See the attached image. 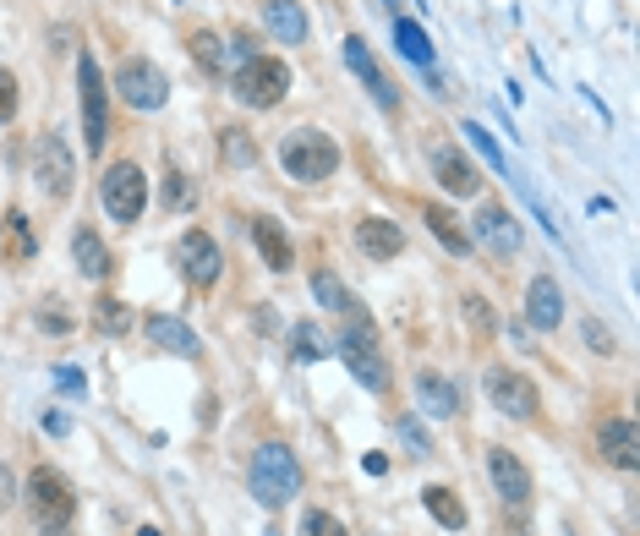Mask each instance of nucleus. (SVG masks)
I'll return each mask as SVG.
<instances>
[{
	"instance_id": "1",
	"label": "nucleus",
	"mask_w": 640,
	"mask_h": 536,
	"mask_svg": "<svg viewBox=\"0 0 640 536\" xmlns=\"http://www.w3.org/2000/svg\"><path fill=\"white\" fill-rule=\"evenodd\" d=\"M279 165H285L290 181H329L340 170V143L329 132H318V126H296L279 143Z\"/></svg>"
},
{
	"instance_id": "2",
	"label": "nucleus",
	"mask_w": 640,
	"mask_h": 536,
	"mask_svg": "<svg viewBox=\"0 0 640 536\" xmlns=\"http://www.w3.org/2000/svg\"><path fill=\"white\" fill-rule=\"evenodd\" d=\"M340 361L362 378V389L383 394L389 389V367H383L378 356V329H372V318L362 312V301H356L351 312H345V329H340Z\"/></svg>"
},
{
	"instance_id": "3",
	"label": "nucleus",
	"mask_w": 640,
	"mask_h": 536,
	"mask_svg": "<svg viewBox=\"0 0 640 536\" xmlns=\"http://www.w3.org/2000/svg\"><path fill=\"white\" fill-rule=\"evenodd\" d=\"M252 498H258L263 509H285L290 498H296L301 487V471H296V454H290L285 444H263L258 454H252Z\"/></svg>"
},
{
	"instance_id": "4",
	"label": "nucleus",
	"mask_w": 640,
	"mask_h": 536,
	"mask_svg": "<svg viewBox=\"0 0 640 536\" xmlns=\"http://www.w3.org/2000/svg\"><path fill=\"white\" fill-rule=\"evenodd\" d=\"M99 197H104V214H110L115 225H137V219H143V208H148L143 170H137L132 159L110 165V170H104V181H99Z\"/></svg>"
},
{
	"instance_id": "5",
	"label": "nucleus",
	"mask_w": 640,
	"mask_h": 536,
	"mask_svg": "<svg viewBox=\"0 0 640 536\" xmlns=\"http://www.w3.org/2000/svg\"><path fill=\"white\" fill-rule=\"evenodd\" d=\"M285 93H290V66L274 61V55H252L236 72V99L252 104V110H274Z\"/></svg>"
},
{
	"instance_id": "6",
	"label": "nucleus",
	"mask_w": 640,
	"mask_h": 536,
	"mask_svg": "<svg viewBox=\"0 0 640 536\" xmlns=\"http://www.w3.org/2000/svg\"><path fill=\"white\" fill-rule=\"evenodd\" d=\"M115 88H121V99L132 104V110H159V104L170 99V77L159 72L154 61H143V55L121 61V72H115Z\"/></svg>"
},
{
	"instance_id": "7",
	"label": "nucleus",
	"mask_w": 640,
	"mask_h": 536,
	"mask_svg": "<svg viewBox=\"0 0 640 536\" xmlns=\"http://www.w3.org/2000/svg\"><path fill=\"white\" fill-rule=\"evenodd\" d=\"M33 176L44 181V192H50V197H66V192H72L77 159H72V148H66L61 132H44L39 143H33Z\"/></svg>"
},
{
	"instance_id": "8",
	"label": "nucleus",
	"mask_w": 640,
	"mask_h": 536,
	"mask_svg": "<svg viewBox=\"0 0 640 536\" xmlns=\"http://www.w3.org/2000/svg\"><path fill=\"white\" fill-rule=\"evenodd\" d=\"M77 83H83V148L99 154L104 137H110V110H104V77H99V61H93V55L77 61Z\"/></svg>"
},
{
	"instance_id": "9",
	"label": "nucleus",
	"mask_w": 640,
	"mask_h": 536,
	"mask_svg": "<svg viewBox=\"0 0 640 536\" xmlns=\"http://www.w3.org/2000/svg\"><path fill=\"white\" fill-rule=\"evenodd\" d=\"M487 400L498 405V416H515V422H531L537 416V383L515 367H493L487 372Z\"/></svg>"
},
{
	"instance_id": "10",
	"label": "nucleus",
	"mask_w": 640,
	"mask_h": 536,
	"mask_svg": "<svg viewBox=\"0 0 640 536\" xmlns=\"http://www.w3.org/2000/svg\"><path fill=\"white\" fill-rule=\"evenodd\" d=\"M28 504H33V515H39L44 526H55V520H72V515H77V493L66 487L61 471H50V465H39V471L28 476Z\"/></svg>"
},
{
	"instance_id": "11",
	"label": "nucleus",
	"mask_w": 640,
	"mask_h": 536,
	"mask_svg": "<svg viewBox=\"0 0 640 536\" xmlns=\"http://www.w3.org/2000/svg\"><path fill=\"white\" fill-rule=\"evenodd\" d=\"M176 263H181L186 285H203V290L214 285L219 268H225V258H219V241L208 236V230H186L181 247H176Z\"/></svg>"
},
{
	"instance_id": "12",
	"label": "nucleus",
	"mask_w": 640,
	"mask_h": 536,
	"mask_svg": "<svg viewBox=\"0 0 640 536\" xmlns=\"http://www.w3.org/2000/svg\"><path fill=\"white\" fill-rule=\"evenodd\" d=\"M476 241H482L493 258H515V252H520V225H515V214H509V208H498V203H487L482 214H476Z\"/></svg>"
},
{
	"instance_id": "13",
	"label": "nucleus",
	"mask_w": 640,
	"mask_h": 536,
	"mask_svg": "<svg viewBox=\"0 0 640 536\" xmlns=\"http://www.w3.org/2000/svg\"><path fill=\"white\" fill-rule=\"evenodd\" d=\"M345 66H351V72L362 77V83H367V93L383 104V110H394V104H400V93H394V83H389V77H383V66L372 61L367 39H356V33L345 39Z\"/></svg>"
},
{
	"instance_id": "14",
	"label": "nucleus",
	"mask_w": 640,
	"mask_h": 536,
	"mask_svg": "<svg viewBox=\"0 0 640 536\" xmlns=\"http://www.w3.org/2000/svg\"><path fill=\"white\" fill-rule=\"evenodd\" d=\"M487 476H493V487H498V498H504V504H526V498H531V471L509 449L487 454Z\"/></svg>"
},
{
	"instance_id": "15",
	"label": "nucleus",
	"mask_w": 640,
	"mask_h": 536,
	"mask_svg": "<svg viewBox=\"0 0 640 536\" xmlns=\"http://www.w3.org/2000/svg\"><path fill=\"white\" fill-rule=\"evenodd\" d=\"M558 318H564V290H558L553 274H537L526 290V323L531 329H558Z\"/></svg>"
},
{
	"instance_id": "16",
	"label": "nucleus",
	"mask_w": 640,
	"mask_h": 536,
	"mask_svg": "<svg viewBox=\"0 0 640 536\" xmlns=\"http://www.w3.org/2000/svg\"><path fill=\"white\" fill-rule=\"evenodd\" d=\"M597 444H602V460L619 465V471H635V465H640V444H635V422H630V416H613V422H602Z\"/></svg>"
},
{
	"instance_id": "17",
	"label": "nucleus",
	"mask_w": 640,
	"mask_h": 536,
	"mask_svg": "<svg viewBox=\"0 0 640 536\" xmlns=\"http://www.w3.org/2000/svg\"><path fill=\"white\" fill-rule=\"evenodd\" d=\"M356 247H362L372 263L400 258V252H405V230L394 225V219H378V214H372V219H362V225H356Z\"/></svg>"
},
{
	"instance_id": "18",
	"label": "nucleus",
	"mask_w": 640,
	"mask_h": 536,
	"mask_svg": "<svg viewBox=\"0 0 640 536\" xmlns=\"http://www.w3.org/2000/svg\"><path fill=\"white\" fill-rule=\"evenodd\" d=\"M433 170H438V181H444L449 197H476V192H482V176H476V165H471L465 154H455V148H438V154H433Z\"/></svg>"
},
{
	"instance_id": "19",
	"label": "nucleus",
	"mask_w": 640,
	"mask_h": 536,
	"mask_svg": "<svg viewBox=\"0 0 640 536\" xmlns=\"http://www.w3.org/2000/svg\"><path fill=\"white\" fill-rule=\"evenodd\" d=\"M148 340H154L159 351H170V356H197L203 351V340H197L181 318H170V312H154V318H148Z\"/></svg>"
},
{
	"instance_id": "20",
	"label": "nucleus",
	"mask_w": 640,
	"mask_h": 536,
	"mask_svg": "<svg viewBox=\"0 0 640 536\" xmlns=\"http://www.w3.org/2000/svg\"><path fill=\"white\" fill-rule=\"evenodd\" d=\"M252 241H258V252H263V263L274 268V274H290V236H285V225L279 219H252Z\"/></svg>"
},
{
	"instance_id": "21",
	"label": "nucleus",
	"mask_w": 640,
	"mask_h": 536,
	"mask_svg": "<svg viewBox=\"0 0 640 536\" xmlns=\"http://www.w3.org/2000/svg\"><path fill=\"white\" fill-rule=\"evenodd\" d=\"M263 22L274 28L279 44H301L307 39V11L296 0H263Z\"/></svg>"
},
{
	"instance_id": "22",
	"label": "nucleus",
	"mask_w": 640,
	"mask_h": 536,
	"mask_svg": "<svg viewBox=\"0 0 640 536\" xmlns=\"http://www.w3.org/2000/svg\"><path fill=\"white\" fill-rule=\"evenodd\" d=\"M72 263L83 268L88 279H104V274L115 268V263H110V247H104L99 230H88V225H77V236H72Z\"/></svg>"
},
{
	"instance_id": "23",
	"label": "nucleus",
	"mask_w": 640,
	"mask_h": 536,
	"mask_svg": "<svg viewBox=\"0 0 640 536\" xmlns=\"http://www.w3.org/2000/svg\"><path fill=\"white\" fill-rule=\"evenodd\" d=\"M416 405H422L427 416H455L460 411V394L449 378H438V372H422L416 378Z\"/></svg>"
},
{
	"instance_id": "24",
	"label": "nucleus",
	"mask_w": 640,
	"mask_h": 536,
	"mask_svg": "<svg viewBox=\"0 0 640 536\" xmlns=\"http://www.w3.org/2000/svg\"><path fill=\"white\" fill-rule=\"evenodd\" d=\"M394 50L405 55L411 66H422V72H433V39H427L422 28H416L411 17H400L394 22Z\"/></svg>"
},
{
	"instance_id": "25",
	"label": "nucleus",
	"mask_w": 640,
	"mask_h": 536,
	"mask_svg": "<svg viewBox=\"0 0 640 536\" xmlns=\"http://www.w3.org/2000/svg\"><path fill=\"white\" fill-rule=\"evenodd\" d=\"M427 230H433V236L444 241L449 252H455V258H465V252H471V236H465V230H460V219L449 214L444 203H427Z\"/></svg>"
},
{
	"instance_id": "26",
	"label": "nucleus",
	"mask_w": 640,
	"mask_h": 536,
	"mask_svg": "<svg viewBox=\"0 0 640 536\" xmlns=\"http://www.w3.org/2000/svg\"><path fill=\"white\" fill-rule=\"evenodd\" d=\"M422 504H427V515H433L444 531H465V504H460L455 493H449V487H427Z\"/></svg>"
},
{
	"instance_id": "27",
	"label": "nucleus",
	"mask_w": 640,
	"mask_h": 536,
	"mask_svg": "<svg viewBox=\"0 0 640 536\" xmlns=\"http://www.w3.org/2000/svg\"><path fill=\"white\" fill-rule=\"evenodd\" d=\"M219 154H225V165H258V143H252V132H241V126H225L219 132Z\"/></svg>"
},
{
	"instance_id": "28",
	"label": "nucleus",
	"mask_w": 640,
	"mask_h": 536,
	"mask_svg": "<svg viewBox=\"0 0 640 536\" xmlns=\"http://www.w3.org/2000/svg\"><path fill=\"white\" fill-rule=\"evenodd\" d=\"M290 356L296 361H323L329 356V340H323L318 323H296V329H290Z\"/></svg>"
},
{
	"instance_id": "29",
	"label": "nucleus",
	"mask_w": 640,
	"mask_h": 536,
	"mask_svg": "<svg viewBox=\"0 0 640 536\" xmlns=\"http://www.w3.org/2000/svg\"><path fill=\"white\" fill-rule=\"evenodd\" d=\"M312 296H318L329 312H351V307H356V301H351V290H345L340 279L329 274V268H318V274H312Z\"/></svg>"
},
{
	"instance_id": "30",
	"label": "nucleus",
	"mask_w": 640,
	"mask_h": 536,
	"mask_svg": "<svg viewBox=\"0 0 640 536\" xmlns=\"http://www.w3.org/2000/svg\"><path fill=\"white\" fill-rule=\"evenodd\" d=\"M93 323H99V334H110V340H115V334L132 329V312H126L115 296H99V307H93Z\"/></svg>"
},
{
	"instance_id": "31",
	"label": "nucleus",
	"mask_w": 640,
	"mask_h": 536,
	"mask_svg": "<svg viewBox=\"0 0 640 536\" xmlns=\"http://www.w3.org/2000/svg\"><path fill=\"white\" fill-rule=\"evenodd\" d=\"M465 137H471V148H476V154H482V159H487V165H493V170H498V176H509V159H504V148H498V143H493V137H487V132H482V126H471V121H465Z\"/></svg>"
},
{
	"instance_id": "32",
	"label": "nucleus",
	"mask_w": 640,
	"mask_h": 536,
	"mask_svg": "<svg viewBox=\"0 0 640 536\" xmlns=\"http://www.w3.org/2000/svg\"><path fill=\"white\" fill-rule=\"evenodd\" d=\"M0 230H6V252H11V258H28V252H33V230H28V219H22V214H6V225H0Z\"/></svg>"
},
{
	"instance_id": "33",
	"label": "nucleus",
	"mask_w": 640,
	"mask_h": 536,
	"mask_svg": "<svg viewBox=\"0 0 640 536\" xmlns=\"http://www.w3.org/2000/svg\"><path fill=\"white\" fill-rule=\"evenodd\" d=\"M192 55L208 66V72H225V44H219L214 33H192Z\"/></svg>"
},
{
	"instance_id": "34",
	"label": "nucleus",
	"mask_w": 640,
	"mask_h": 536,
	"mask_svg": "<svg viewBox=\"0 0 640 536\" xmlns=\"http://www.w3.org/2000/svg\"><path fill=\"white\" fill-rule=\"evenodd\" d=\"M394 433L405 438V449H411V454H433V438L422 433V422H416V416H400V422H394Z\"/></svg>"
},
{
	"instance_id": "35",
	"label": "nucleus",
	"mask_w": 640,
	"mask_h": 536,
	"mask_svg": "<svg viewBox=\"0 0 640 536\" xmlns=\"http://www.w3.org/2000/svg\"><path fill=\"white\" fill-rule=\"evenodd\" d=\"M301 536H351V531H345V526H340V520H334V515H323V509H312V515H307V526H301Z\"/></svg>"
},
{
	"instance_id": "36",
	"label": "nucleus",
	"mask_w": 640,
	"mask_h": 536,
	"mask_svg": "<svg viewBox=\"0 0 640 536\" xmlns=\"http://www.w3.org/2000/svg\"><path fill=\"white\" fill-rule=\"evenodd\" d=\"M165 208H192V186H186V176H176V170L165 176Z\"/></svg>"
},
{
	"instance_id": "37",
	"label": "nucleus",
	"mask_w": 640,
	"mask_h": 536,
	"mask_svg": "<svg viewBox=\"0 0 640 536\" xmlns=\"http://www.w3.org/2000/svg\"><path fill=\"white\" fill-rule=\"evenodd\" d=\"M6 121H17V77L0 72V126Z\"/></svg>"
},
{
	"instance_id": "38",
	"label": "nucleus",
	"mask_w": 640,
	"mask_h": 536,
	"mask_svg": "<svg viewBox=\"0 0 640 536\" xmlns=\"http://www.w3.org/2000/svg\"><path fill=\"white\" fill-rule=\"evenodd\" d=\"M252 55H258V44H252V33H236V39H230V55L225 61H236V66H247Z\"/></svg>"
},
{
	"instance_id": "39",
	"label": "nucleus",
	"mask_w": 640,
	"mask_h": 536,
	"mask_svg": "<svg viewBox=\"0 0 640 536\" xmlns=\"http://www.w3.org/2000/svg\"><path fill=\"white\" fill-rule=\"evenodd\" d=\"M55 383H61L66 394H83V389H88V378H83L77 367H55Z\"/></svg>"
},
{
	"instance_id": "40",
	"label": "nucleus",
	"mask_w": 640,
	"mask_h": 536,
	"mask_svg": "<svg viewBox=\"0 0 640 536\" xmlns=\"http://www.w3.org/2000/svg\"><path fill=\"white\" fill-rule=\"evenodd\" d=\"M586 345L591 351H613V334L602 329V323H586Z\"/></svg>"
},
{
	"instance_id": "41",
	"label": "nucleus",
	"mask_w": 640,
	"mask_h": 536,
	"mask_svg": "<svg viewBox=\"0 0 640 536\" xmlns=\"http://www.w3.org/2000/svg\"><path fill=\"white\" fill-rule=\"evenodd\" d=\"M44 329H50V334H66V329H72V318H61V312H44Z\"/></svg>"
},
{
	"instance_id": "42",
	"label": "nucleus",
	"mask_w": 640,
	"mask_h": 536,
	"mask_svg": "<svg viewBox=\"0 0 640 536\" xmlns=\"http://www.w3.org/2000/svg\"><path fill=\"white\" fill-rule=\"evenodd\" d=\"M362 471H367V476H389V460H383V454H367Z\"/></svg>"
},
{
	"instance_id": "43",
	"label": "nucleus",
	"mask_w": 640,
	"mask_h": 536,
	"mask_svg": "<svg viewBox=\"0 0 640 536\" xmlns=\"http://www.w3.org/2000/svg\"><path fill=\"white\" fill-rule=\"evenodd\" d=\"M39 536H77V531H72V520H55V526H44Z\"/></svg>"
},
{
	"instance_id": "44",
	"label": "nucleus",
	"mask_w": 640,
	"mask_h": 536,
	"mask_svg": "<svg viewBox=\"0 0 640 536\" xmlns=\"http://www.w3.org/2000/svg\"><path fill=\"white\" fill-rule=\"evenodd\" d=\"M6 504H11V471L0 465V509H6Z\"/></svg>"
},
{
	"instance_id": "45",
	"label": "nucleus",
	"mask_w": 640,
	"mask_h": 536,
	"mask_svg": "<svg viewBox=\"0 0 640 536\" xmlns=\"http://www.w3.org/2000/svg\"><path fill=\"white\" fill-rule=\"evenodd\" d=\"M137 536H159V531H154V526H143V531H137Z\"/></svg>"
},
{
	"instance_id": "46",
	"label": "nucleus",
	"mask_w": 640,
	"mask_h": 536,
	"mask_svg": "<svg viewBox=\"0 0 640 536\" xmlns=\"http://www.w3.org/2000/svg\"><path fill=\"white\" fill-rule=\"evenodd\" d=\"M383 6H389V11H394V6H400V0H383Z\"/></svg>"
}]
</instances>
